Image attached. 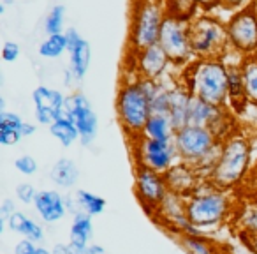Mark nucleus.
<instances>
[{
  "label": "nucleus",
  "instance_id": "nucleus-21",
  "mask_svg": "<svg viewBox=\"0 0 257 254\" xmlns=\"http://www.w3.org/2000/svg\"><path fill=\"white\" fill-rule=\"evenodd\" d=\"M50 179L60 189H71L72 186L78 184L79 179V168L72 159L62 157L51 166L50 170Z\"/></svg>",
  "mask_w": 257,
  "mask_h": 254
},
{
  "label": "nucleus",
  "instance_id": "nucleus-39",
  "mask_svg": "<svg viewBox=\"0 0 257 254\" xmlns=\"http://www.w3.org/2000/svg\"><path fill=\"white\" fill-rule=\"evenodd\" d=\"M252 2H253V0H220V6H218V9H222V11H227L229 15H231V13H236V11H239V9L250 6Z\"/></svg>",
  "mask_w": 257,
  "mask_h": 254
},
{
  "label": "nucleus",
  "instance_id": "nucleus-2",
  "mask_svg": "<svg viewBox=\"0 0 257 254\" xmlns=\"http://www.w3.org/2000/svg\"><path fill=\"white\" fill-rule=\"evenodd\" d=\"M182 85L197 99L213 106H227L229 62L222 57L196 58L176 74Z\"/></svg>",
  "mask_w": 257,
  "mask_h": 254
},
{
  "label": "nucleus",
  "instance_id": "nucleus-26",
  "mask_svg": "<svg viewBox=\"0 0 257 254\" xmlns=\"http://www.w3.org/2000/svg\"><path fill=\"white\" fill-rule=\"evenodd\" d=\"M176 242L187 254H218L215 243L204 235H178Z\"/></svg>",
  "mask_w": 257,
  "mask_h": 254
},
{
  "label": "nucleus",
  "instance_id": "nucleus-40",
  "mask_svg": "<svg viewBox=\"0 0 257 254\" xmlns=\"http://www.w3.org/2000/svg\"><path fill=\"white\" fill-rule=\"evenodd\" d=\"M23 140L22 133L16 131H0V145L2 147H16Z\"/></svg>",
  "mask_w": 257,
  "mask_h": 254
},
{
  "label": "nucleus",
  "instance_id": "nucleus-45",
  "mask_svg": "<svg viewBox=\"0 0 257 254\" xmlns=\"http://www.w3.org/2000/svg\"><path fill=\"white\" fill-rule=\"evenodd\" d=\"M53 254H71V245L69 243H55Z\"/></svg>",
  "mask_w": 257,
  "mask_h": 254
},
{
  "label": "nucleus",
  "instance_id": "nucleus-44",
  "mask_svg": "<svg viewBox=\"0 0 257 254\" xmlns=\"http://www.w3.org/2000/svg\"><path fill=\"white\" fill-rule=\"evenodd\" d=\"M36 133H37L36 124H30V122H25V124H23V127H22V136L23 138H30Z\"/></svg>",
  "mask_w": 257,
  "mask_h": 254
},
{
  "label": "nucleus",
  "instance_id": "nucleus-35",
  "mask_svg": "<svg viewBox=\"0 0 257 254\" xmlns=\"http://www.w3.org/2000/svg\"><path fill=\"white\" fill-rule=\"evenodd\" d=\"M15 168L18 170L22 175L32 177V175H36V173H37L39 166H37V161L32 157V155H20V157L15 161Z\"/></svg>",
  "mask_w": 257,
  "mask_h": 254
},
{
  "label": "nucleus",
  "instance_id": "nucleus-19",
  "mask_svg": "<svg viewBox=\"0 0 257 254\" xmlns=\"http://www.w3.org/2000/svg\"><path fill=\"white\" fill-rule=\"evenodd\" d=\"M241 60V58H239ZM239 60L229 62V90H227V108L234 115H239L245 111L246 104V94H245V83H243L241 67Z\"/></svg>",
  "mask_w": 257,
  "mask_h": 254
},
{
  "label": "nucleus",
  "instance_id": "nucleus-13",
  "mask_svg": "<svg viewBox=\"0 0 257 254\" xmlns=\"http://www.w3.org/2000/svg\"><path fill=\"white\" fill-rule=\"evenodd\" d=\"M65 115L71 118L78 127L79 141L85 147L95 141L97 131H99V118L93 111L92 103L88 97L81 92H74L67 97V106H65Z\"/></svg>",
  "mask_w": 257,
  "mask_h": 254
},
{
  "label": "nucleus",
  "instance_id": "nucleus-12",
  "mask_svg": "<svg viewBox=\"0 0 257 254\" xmlns=\"http://www.w3.org/2000/svg\"><path fill=\"white\" fill-rule=\"evenodd\" d=\"M134 191H136V196L140 200L141 207L148 214H154V212L159 210L164 198L168 196L169 187L168 182H166L164 173L136 166V172H134Z\"/></svg>",
  "mask_w": 257,
  "mask_h": 254
},
{
  "label": "nucleus",
  "instance_id": "nucleus-36",
  "mask_svg": "<svg viewBox=\"0 0 257 254\" xmlns=\"http://www.w3.org/2000/svg\"><path fill=\"white\" fill-rule=\"evenodd\" d=\"M16 210V205L11 198H6L2 203H0V233H4L6 228H8V221L13 217V214Z\"/></svg>",
  "mask_w": 257,
  "mask_h": 254
},
{
  "label": "nucleus",
  "instance_id": "nucleus-38",
  "mask_svg": "<svg viewBox=\"0 0 257 254\" xmlns=\"http://www.w3.org/2000/svg\"><path fill=\"white\" fill-rule=\"evenodd\" d=\"M71 245V254H102L104 247L97 245V243H72L69 242Z\"/></svg>",
  "mask_w": 257,
  "mask_h": 254
},
{
  "label": "nucleus",
  "instance_id": "nucleus-46",
  "mask_svg": "<svg viewBox=\"0 0 257 254\" xmlns=\"http://www.w3.org/2000/svg\"><path fill=\"white\" fill-rule=\"evenodd\" d=\"M72 81H76V78H74V74H72L71 67H67L64 71V83H65V87H71Z\"/></svg>",
  "mask_w": 257,
  "mask_h": 254
},
{
  "label": "nucleus",
  "instance_id": "nucleus-33",
  "mask_svg": "<svg viewBox=\"0 0 257 254\" xmlns=\"http://www.w3.org/2000/svg\"><path fill=\"white\" fill-rule=\"evenodd\" d=\"M23 124H25V120L18 113H13V111L0 113V131H16V133H22Z\"/></svg>",
  "mask_w": 257,
  "mask_h": 254
},
{
  "label": "nucleus",
  "instance_id": "nucleus-18",
  "mask_svg": "<svg viewBox=\"0 0 257 254\" xmlns=\"http://www.w3.org/2000/svg\"><path fill=\"white\" fill-rule=\"evenodd\" d=\"M194 96L185 85L175 79L169 87V118L175 129H182L190 124V104Z\"/></svg>",
  "mask_w": 257,
  "mask_h": 254
},
{
  "label": "nucleus",
  "instance_id": "nucleus-37",
  "mask_svg": "<svg viewBox=\"0 0 257 254\" xmlns=\"http://www.w3.org/2000/svg\"><path fill=\"white\" fill-rule=\"evenodd\" d=\"M20 53H22V48H20V44L15 43V41H8V43H4V46H2V60H4L6 64L16 62L20 58Z\"/></svg>",
  "mask_w": 257,
  "mask_h": 254
},
{
  "label": "nucleus",
  "instance_id": "nucleus-17",
  "mask_svg": "<svg viewBox=\"0 0 257 254\" xmlns=\"http://www.w3.org/2000/svg\"><path fill=\"white\" fill-rule=\"evenodd\" d=\"M34 208L39 214V217L48 224L58 222L65 217V214H69L67 210V196H64L58 191H39L34 201Z\"/></svg>",
  "mask_w": 257,
  "mask_h": 254
},
{
  "label": "nucleus",
  "instance_id": "nucleus-5",
  "mask_svg": "<svg viewBox=\"0 0 257 254\" xmlns=\"http://www.w3.org/2000/svg\"><path fill=\"white\" fill-rule=\"evenodd\" d=\"M166 9L162 0H133L128 23V53H136L159 43Z\"/></svg>",
  "mask_w": 257,
  "mask_h": 254
},
{
  "label": "nucleus",
  "instance_id": "nucleus-7",
  "mask_svg": "<svg viewBox=\"0 0 257 254\" xmlns=\"http://www.w3.org/2000/svg\"><path fill=\"white\" fill-rule=\"evenodd\" d=\"M173 143L180 161L196 168L208 157L220 152L222 141L208 127L189 124L182 129H176Z\"/></svg>",
  "mask_w": 257,
  "mask_h": 254
},
{
  "label": "nucleus",
  "instance_id": "nucleus-43",
  "mask_svg": "<svg viewBox=\"0 0 257 254\" xmlns=\"http://www.w3.org/2000/svg\"><path fill=\"white\" fill-rule=\"evenodd\" d=\"M243 242H245V245L248 247V250L252 254H257V233H253V235H241Z\"/></svg>",
  "mask_w": 257,
  "mask_h": 254
},
{
  "label": "nucleus",
  "instance_id": "nucleus-4",
  "mask_svg": "<svg viewBox=\"0 0 257 254\" xmlns=\"http://www.w3.org/2000/svg\"><path fill=\"white\" fill-rule=\"evenodd\" d=\"M185 212L190 222L204 233L231 221L236 214V203L229 191L218 189L210 180H204L185 200Z\"/></svg>",
  "mask_w": 257,
  "mask_h": 254
},
{
  "label": "nucleus",
  "instance_id": "nucleus-16",
  "mask_svg": "<svg viewBox=\"0 0 257 254\" xmlns=\"http://www.w3.org/2000/svg\"><path fill=\"white\" fill-rule=\"evenodd\" d=\"M166 182L171 193L180 194L183 198H189L190 194H194L199 186L204 182L203 177L197 173V170L194 166L187 164V162H176L169 172L164 173Z\"/></svg>",
  "mask_w": 257,
  "mask_h": 254
},
{
  "label": "nucleus",
  "instance_id": "nucleus-29",
  "mask_svg": "<svg viewBox=\"0 0 257 254\" xmlns=\"http://www.w3.org/2000/svg\"><path fill=\"white\" fill-rule=\"evenodd\" d=\"M37 53H39V57L48 58V60H55V58H60L64 53H67V37H65V32L48 36L39 44Z\"/></svg>",
  "mask_w": 257,
  "mask_h": 254
},
{
  "label": "nucleus",
  "instance_id": "nucleus-28",
  "mask_svg": "<svg viewBox=\"0 0 257 254\" xmlns=\"http://www.w3.org/2000/svg\"><path fill=\"white\" fill-rule=\"evenodd\" d=\"M218 108L220 106H213V104L206 103V101L194 97L192 104H190V124L208 127L215 118V115H217Z\"/></svg>",
  "mask_w": 257,
  "mask_h": 254
},
{
  "label": "nucleus",
  "instance_id": "nucleus-48",
  "mask_svg": "<svg viewBox=\"0 0 257 254\" xmlns=\"http://www.w3.org/2000/svg\"><path fill=\"white\" fill-rule=\"evenodd\" d=\"M2 2H4L6 6H9V4H13V2H15V0H2Z\"/></svg>",
  "mask_w": 257,
  "mask_h": 254
},
{
  "label": "nucleus",
  "instance_id": "nucleus-6",
  "mask_svg": "<svg viewBox=\"0 0 257 254\" xmlns=\"http://www.w3.org/2000/svg\"><path fill=\"white\" fill-rule=\"evenodd\" d=\"M190 44L196 58H225V55L231 53L225 22H222L215 13H201L190 22Z\"/></svg>",
  "mask_w": 257,
  "mask_h": 254
},
{
  "label": "nucleus",
  "instance_id": "nucleus-20",
  "mask_svg": "<svg viewBox=\"0 0 257 254\" xmlns=\"http://www.w3.org/2000/svg\"><path fill=\"white\" fill-rule=\"evenodd\" d=\"M8 228L11 229L13 233H18V235H22L23 238H29L36 243H39L44 240L43 226H41L36 219L29 217V215L23 214V212H20V210L15 212L13 217L8 221Z\"/></svg>",
  "mask_w": 257,
  "mask_h": 254
},
{
  "label": "nucleus",
  "instance_id": "nucleus-3",
  "mask_svg": "<svg viewBox=\"0 0 257 254\" xmlns=\"http://www.w3.org/2000/svg\"><path fill=\"white\" fill-rule=\"evenodd\" d=\"M253 145L241 131H236L220 143V154L210 175V182L224 191H232L245 184L252 172Z\"/></svg>",
  "mask_w": 257,
  "mask_h": 254
},
{
  "label": "nucleus",
  "instance_id": "nucleus-34",
  "mask_svg": "<svg viewBox=\"0 0 257 254\" xmlns=\"http://www.w3.org/2000/svg\"><path fill=\"white\" fill-rule=\"evenodd\" d=\"M39 191H36V187L32 186V184L29 182H22L16 186V200L20 201V203L23 205H34V201H36V196Z\"/></svg>",
  "mask_w": 257,
  "mask_h": 254
},
{
  "label": "nucleus",
  "instance_id": "nucleus-10",
  "mask_svg": "<svg viewBox=\"0 0 257 254\" xmlns=\"http://www.w3.org/2000/svg\"><path fill=\"white\" fill-rule=\"evenodd\" d=\"M159 44L169 57L173 67L178 71L185 69L190 62L196 60L192 44H190V23L166 16Z\"/></svg>",
  "mask_w": 257,
  "mask_h": 254
},
{
  "label": "nucleus",
  "instance_id": "nucleus-50",
  "mask_svg": "<svg viewBox=\"0 0 257 254\" xmlns=\"http://www.w3.org/2000/svg\"><path fill=\"white\" fill-rule=\"evenodd\" d=\"M255 57H257V53H255Z\"/></svg>",
  "mask_w": 257,
  "mask_h": 254
},
{
  "label": "nucleus",
  "instance_id": "nucleus-47",
  "mask_svg": "<svg viewBox=\"0 0 257 254\" xmlns=\"http://www.w3.org/2000/svg\"><path fill=\"white\" fill-rule=\"evenodd\" d=\"M36 254H53V250H50V249H46V247L39 245V247H37V252Z\"/></svg>",
  "mask_w": 257,
  "mask_h": 254
},
{
  "label": "nucleus",
  "instance_id": "nucleus-22",
  "mask_svg": "<svg viewBox=\"0 0 257 254\" xmlns=\"http://www.w3.org/2000/svg\"><path fill=\"white\" fill-rule=\"evenodd\" d=\"M175 125H173L169 115L164 113H152L148 118L147 125H145L143 136L152 138V140H171L175 138Z\"/></svg>",
  "mask_w": 257,
  "mask_h": 254
},
{
  "label": "nucleus",
  "instance_id": "nucleus-49",
  "mask_svg": "<svg viewBox=\"0 0 257 254\" xmlns=\"http://www.w3.org/2000/svg\"><path fill=\"white\" fill-rule=\"evenodd\" d=\"M102 254H109V252H106V250H104V252H102Z\"/></svg>",
  "mask_w": 257,
  "mask_h": 254
},
{
  "label": "nucleus",
  "instance_id": "nucleus-30",
  "mask_svg": "<svg viewBox=\"0 0 257 254\" xmlns=\"http://www.w3.org/2000/svg\"><path fill=\"white\" fill-rule=\"evenodd\" d=\"M74 198H76V201H78L79 210L85 212V214H88V215H92V217L100 215L104 210H106V200L95 193L79 189Z\"/></svg>",
  "mask_w": 257,
  "mask_h": 254
},
{
  "label": "nucleus",
  "instance_id": "nucleus-32",
  "mask_svg": "<svg viewBox=\"0 0 257 254\" xmlns=\"http://www.w3.org/2000/svg\"><path fill=\"white\" fill-rule=\"evenodd\" d=\"M65 23V8L62 4H57L50 9L44 20V32L46 36H55V34H64Z\"/></svg>",
  "mask_w": 257,
  "mask_h": 254
},
{
  "label": "nucleus",
  "instance_id": "nucleus-24",
  "mask_svg": "<svg viewBox=\"0 0 257 254\" xmlns=\"http://www.w3.org/2000/svg\"><path fill=\"white\" fill-rule=\"evenodd\" d=\"M162 2H164L166 16L182 20V22L187 23H190L194 18H197L203 13L194 0H162Z\"/></svg>",
  "mask_w": 257,
  "mask_h": 254
},
{
  "label": "nucleus",
  "instance_id": "nucleus-11",
  "mask_svg": "<svg viewBox=\"0 0 257 254\" xmlns=\"http://www.w3.org/2000/svg\"><path fill=\"white\" fill-rule=\"evenodd\" d=\"M171 69L175 67L159 43L136 53H128V71L138 78L159 83L168 79Z\"/></svg>",
  "mask_w": 257,
  "mask_h": 254
},
{
  "label": "nucleus",
  "instance_id": "nucleus-15",
  "mask_svg": "<svg viewBox=\"0 0 257 254\" xmlns=\"http://www.w3.org/2000/svg\"><path fill=\"white\" fill-rule=\"evenodd\" d=\"M65 37H67L69 67H71L76 81H83L90 69V64H92V48H90L88 41L76 29L65 30Z\"/></svg>",
  "mask_w": 257,
  "mask_h": 254
},
{
  "label": "nucleus",
  "instance_id": "nucleus-9",
  "mask_svg": "<svg viewBox=\"0 0 257 254\" xmlns=\"http://www.w3.org/2000/svg\"><path fill=\"white\" fill-rule=\"evenodd\" d=\"M131 152L136 166L159 173L169 172L176 162H180L175 143L171 140H152V138L141 136L131 141Z\"/></svg>",
  "mask_w": 257,
  "mask_h": 254
},
{
  "label": "nucleus",
  "instance_id": "nucleus-14",
  "mask_svg": "<svg viewBox=\"0 0 257 254\" xmlns=\"http://www.w3.org/2000/svg\"><path fill=\"white\" fill-rule=\"evenodd\" d=\"M32 103L36 110V120L41 125L50 127L55 120L65 115L67 106V97L57 89H51L48 85H39L32 92Z\"/></svg>",
  "mask_w": 257,
  "mask_h": 254
},
{
  "label": "nucleus",
  "instance_id": "nucleus-25",
  "mask_svg": "<svg viewBox=\"0 0 257 254\" xmlns=\"http://www.w3.org/2000/svg\"><path fill=\"white\" fill-rule=\"evenodd\" d=\"M239 67H241L243 83H245V94L248 104L257 106V57H243L239 60Z\"/></svg>",
  "mask_w": 257,
  "mask_h": 254
},
{
  "label": "nucleus",
  "instance_id": "nucleus-1",
  "mask_svg": "<svg viewBox=\"0 0 257 254\" xmlns=\"http://www.w3.org/2000/svg\"><path fill=\"white\" fill-rule=\"evenodd\" d=\"M155 81L138 78L134 74L123 76L118 87L114 110L121 131L127 134L128 141L143 136L145 125L152 117V96Z\"/></svg>",
  "mask_w": 257,
  "mask_h": 254
},
{
  "label": "nucleus",
  "instance_id": "nucleus-8",
  "mask_svg": "<svg viewBox=\"0 0 257 254\" xmlns=\"http://www.w3.org/2000/svg\"><path fill=\"white\" fill-rule=\"evenodd\" d=\"M229 51L236 57H252L257 53V2L231 13L225 20Z\"/></svg>",
  "mask_w": 257,
  "mask_h": 254
},
{
  "label": "nucleus",
  "instance_id": "nucleus-31",
  "mask_svg": "<svg viewBox=\"0 0 257 254\" xmlns=\"http://www.w3.org/2000/svg\"><path fill=\"white\" fill-rule=\"evenodd\" d=\"M234 215H236V224H238L239 229V236L257 233V203L245 205Z\"/></svg>",
  "mask_w": 257,
  "mask_h": 254
},
{
  "label": "nucleus",
  "instance_id": "nucleus-23",
  "mask_svg": "<svg viewBox=\"0 0 257 254\" xmlns=\"http://www.w3.org/2000/svg\"><path fill=\"white\" fill-rule=\"evenodd\" d=\"M48 129H50L51 136H53L64 148H71L76 141H79L78 127H76V124L67 117V115H64L62 118L55 120Z\"/></svg>",
  "mask_w": 257,
  "mask_h": 254
},
{
  "label": "nucleus",
  "instance_id": "nucleus-42",
  "mask_svg": "<svg viewBox=\"0 0 257 254\" xmlns=\"http://www.w3.org/2000/svg\"><path fill=\"white\" fill-rule=\"evenodd\" d=\"M203 13H215L220 6V0H194Z\"/></svg>",
  "mask_w": 257,
  "mask_h": 254
},
{
  "label": "nucleus",
  "instance_id": "nucleus-27",
  "mask_svg": "<svg viewBox=\"0 0 257 254\" xmlns=\"http://www.w3.org/2000/svg\"><path fill=\"white\" fill-rule=\"evenodd\" d=\"M93 236V222L92 215L85 212H78L72 217L71 224V242L72 243H90Z\"/></svg>",
  "mask_w": 257,
  "mask_h": 254
},
{
  "label": "nucleus",
  "instance_id": "nucleus-41",
  "mask_svg": "<svg viewBox=\"0 0 257 254\" xmlns=\"http://www.w3.org/2000/svg\"><path fill=\"white\" fill-rule=\"evenodd\" d=\"M37 247H39V245H37L36 242H32V240H29V238H23V240H20V242L16 243L15 254H36Z\"/></svg>",
  "mask_w": 257,
  "mask_h": 254
}]
</instances>
